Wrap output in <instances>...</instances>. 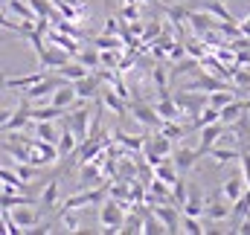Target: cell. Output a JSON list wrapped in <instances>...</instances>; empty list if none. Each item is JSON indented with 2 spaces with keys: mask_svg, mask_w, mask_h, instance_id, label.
Listing matches in <instances>:
<instances>
[{
  "mask_svg": "<svg viewBox=\"0 0 250 235\" xmlns=\"http://www.w3.org/2000/svg\"><path fill=\"white\" fill-rule=\"evenodd\" d=\"M172 99H175V105L181 108V117L187 114V117H198L204 108H207V93H201V90H189V87H181L178 93H172Z\"/></svg>",
  "mask_w": 250,
  "mask_h": 235,
  "instance_id": "cell-1",
  "label": "cell"
},
{
  "mask_svg": "<svg viewBox=\"0 0 250 235\" xmlns=\"http://www.w3.org/2000/svg\"><path fill=\"white\" fill-rule=\"evenodd\" d=\"M125 206L120 200H105L99 206V224H102V233H120L125 221Z\"/></svg>",
  "mask_w": 250,
  "mask_h": 235,
  "instance_id": "cell-2",
  "label": "cell"
},
{
  "mask_svg": "<svg viewBox=\"0 0 250 235\" xmlns=\"http://www.w3.org/2000/svg\"><path fill=\"white\" fill-rule=\"evenodd\" d=\"M67 78H62L59 73L56 76H44L41 81H35L32 87H26V93H23V99L29 102V105H38V102H44V99H50L53 96V90L59 87V84H64Z\"/></svg>",
  "mask_w": 250,
  "mask_h": 235,
  "instance_id": "cell-3",
  "label": "cell"
},
{
  "mask_svg": "<svg viewBox=\"0 0 250 235\" xmlns=\"http://www.w3.org/2000/svg\"><path fill=\"white\" fill-rule=\"evenodd\" d=\"M143 148H146V160H148L151 166H157L163 157H169V154H172V139L157 128V134H154V137H148V139L143 142Z\"/></svg>",
  "mask_w": 250,
  "mask_h": 235,
  "instance_id": "cell-4",
  "label": "cell"
},
{
  "mask_svg": "<svg viewBox=\"0 0 250 235\" xmlns=\"http://www.w3.org/2000/svg\"><path fill=\"white\" fill-rule=\"evenodd\" d=\"M230 212H233V206H230V200L224 197V192H221V189L209 192V200L204 203V218H209L212 224H221V221H227Z\"/></svg>",
  "mask_w": 250,
  "mask_h": 235,
  "instance_id": "cell-5",
  "label": "cell"
},
{
  "mask_svg": "<svg viewBox=\"0 0 250 235\" xmlns=\"http://www.w3.org/2000/svg\"><path fill=\"white\" fill-rule=\"evenodd\" d=\"M56 160H59V148L53 142H44V139L29 142V163L32 166H53Z\"/></svg>",
  "mask_w": 250,
  "mask_h": 235,
  "instance_id": "cell-6",
  "label": "cell"
},
{
  "mask_svg": "<svg viewBox=\"0 0 250 235\" xmlns=\"http://www.w3.org/2000/svg\"><path fill=\"white\" fill-rule=\"evenodd\" d=\"M128 111H131V117L137 119L140 125H146V128H160V125H163V119L154 111V105H146L143 99H134V102L128 105Z\"/></svg>",
  "mask_w": 250,
  "mask_h": 235,
  "instance_id": "cell-7",
  "label": "cell"
},
{
  "mask_svg": "<svg viewBox=\"0 0 250 235\" xmlns=\"http://www.w3.org/2000/svg\"><path fill=\"white\" fill-rule=\"evenodd\" d=\"M73 87H76V96H79L82 102H90V99H99V93H102V78H99L96 73H87V76L76 78Z\"/></svg>",
  "mask_w": 250,
  "mask_h": 235,
  "instance_id": "cell-8",
  "label": "cell"
},
{
  "mask_svg": "<svg viewBox=\"0 0 250 235\" xmlns=\"http://www.w3.org/2000/svg\"><path fill=\"white\" fill-rule=\"evenodd\" d=\"M151 212L157 215V221L166 227V233H181V209L175 203H154Z\"/></svg>",
  "mask_w": 250,
  "mask_h": 235,
  "instance_id": "cell-9",
  "label": "cell"
},
{
  "mask_svg": "<svg viewBox=\"0 0 250 235\" xmlns=\"http://www.w3.org/2000/svg\"><path fill=\"white\" fill-rule=\"evenodd\" d=\"M12 221L21 227V233H32L38 224H41V218H38V212L32 209V203H21V206H12Z\"/></svg>",
  "mask_w": 250,
  "mask_h": 235,
  "instance_id": "cell-10",
  "label": "cell"
},
{
  "mask_svg": "<svg viewBox=\"0 0 250 235\" xmlns=\"http://www.w3.org/2000/svg\"><path fill=\"white\" fill-rule=\"evenodd\" d=\"M105 195H108V189H90V192H79V195H70V197H64L62 203V212L64 209H82V206H87V203H102L105 200Z\"/></svg>",
  "mask_w": 250,
  "mask_h": 235,
  "instance_id": "cell-11",
  "label": "cell"
},
{
  "mask_svg": "<svg viewBox=\"0 0 250 235\" xmlns=\"http://www.w3.org/2000/svg\"><path fill=\"white\" fill-rule=\"evenodd\" d=\"M187 23H189V29H192L195 35H204V32L215 29V23H218V20H212V15H209L207 9H189Z\"/></svg>",
  "mask_w": 250,
  "mask_h": 235,
  "instance_id": "cell-12",
  "label": "cell"
},
{
  "mask_svg": "<svg viewBox=\"0 0 250 235\" xmlns=\"http://www.w3.org/2000/svg\"><path fill=\"white\" fill-rule=\"evenodd\" d=\"M248 111H250V102H245V99H233V102H227V105L218 111V122H221V125H233L236 119H242Z\"/></svg>",
  "mask_w": 250,
  "mask_h": 235,
  "instance_id": "cell-13",
  "label": "cell"
},
{
  "mask_svg": "<svg viewBox=\"0 0 250 235\" xmlns=\"http://www.w3.org/2000/svg\"><path fill=\"white\" fill-rule=\"evenodd\" d=\"M76 87H73V81H64L59 84L56 90H53V96H50V105H56V108H64V111H70L73 105H76Z\"/></svg>",
  "mask_w": 250,
  "mask_h": 235,
  "instance_id": "cell-14",
  "label": "cell"
},
{
  "mask_svg": "<svg viewBox=\"0 0 250 235\" xmlns=\"http://www.w3.org/2000/svg\"><path fill=\"white\" fill-rule=\"evenodd\" d=\"M221 131H224V125H221V122H209V125H204V128H201V142H198V154H201V157H204L215 142H218Z\"/></svg>",
  "mask_w": 250,
  "mask_h": 235,
  "instance_id": "cell-15",
  "label": "cell"
},
{
  "mask_svg": "<svg viewBox=\"0 0 250 235\" xmlns=\"http://www.w3.org/2000/svg\"><path fill=\"white\" fill-rule=\"evenodd\" d=\"M29 122H32V119H29V102H26V99H21V108H18V111H12L9 122H6L0 131H6V134H12V131H23Z\"/></svg>",
  "mask_w": 250,
  "mask_h": 235,
  "instance_id": "cell-16",
  "label": "cell"
},
{
  "mask_svg": "<svg viewBox=\"0 0 250 235\" xmlns=\"http://www.w3.org/2000/svg\"><path fill=\"white\" fill-rule=\"evenodd\" d=\"M198 148H189V145H181L175 154H172V160H175V166H178V172L181 175H187L189 169H195V163H198Z\"/></svg>",
  "mask_w": 250,
  "mask_h": 235,
  "instance_id": "cell-17",
  "label": "cell"
},
{
  "mask_svg": "<svg viewBox=\"0 0 250 235\" xmlns=\"http://www.w3.org/2000/svg\"><path fill=\"white\" fill-rule=\"evenodd\" d=\"M38 59H41V67H53V70H56V67H62V64H67V61L73 59V56H70L67 50H62V47L50 44V47H47V50H44V53H41Z\"/></svg>",
  "mask_w": 250,
  "mask_h": 235,
  "instance_id": "cell-18",
  "label": "cell"
},
{
  "mask_svg": "<svg viewBox=\"0 0 250 235\" xmlns=\"http://www.w3.org/2000/svg\"><path fill=\"white\" fill-rule=\"evenodd\" d=\"M207 154H209L218 166H224V163H239V160H242V148H233V145L227 148V145H218V142H215Z\"/></svg>",
  "mask_w": 250,
  "mask_h": 235,
  "instance_id": "cell-19",
  "label": "cell"
},
{
  "mask_svg": "<svg viewBox=\"0 0 250 235\" xmlns=\"http://www.w3.org/2000/svg\"><path fill=\"white\" fill-rule=\"evenodd\" d=\"M187 87H189V90H204V93H212V90L227 87V84H224V78H218V76H212V73H204V76H198L195 81H189Z\"/></svg>",
  "mask_w": 250,
  "mask_h": 235,
  "instance_id": "cell-20",
  "label": "cell"
},
{
  "mask_svg": "<svg viewBox=\"0 0 250 235\" xmlns=\"http://www.w3.org/2000/svg\"><path fill=\"white\" fill-rule=\"evenodd\" d=\"M76 145H79V137L73 134V128L64 122V131L59 134V142H56V148H59V157H70L73 151H76Z\"/></svg>",
  "mask_w": 250,
  "mask_h": 235,
  "instance_id": "cell-21",
  "label": "cell"
},
{
  "mask_svg": "<svg viewBox=\"0 0 250 235\" xmlns=\"http://www.w3.org/2000/svg\"><path fill=\"white\" fill-rule=\"evenodd\" d=\"M248 189V183H245V175H233L227 177L224 183H221V192H224V197L233 203V200H239V195Z\"/></svg>",
  "mask_w": 250,
  "mask_h": 235,
  "instance_id": "cell-22",
  "label": "cell"
},
{
  "mask_svg": "<svg viewBox=\"0 0 250 235\" xmlns=\"http://www.w3.org/2000/svg\"><path fill=\"white\" fill-rule=\"evenodd\" d=\"M64 108H56V105H47V108H29V119L32 122H56V119H64Z\"/></svg>",
  "mask_w": 250,
  "mask_h": 235,
  "instance_id": "cell-23",
  "label": "cell"
},
{
  "mask_svg": "<svg viewBox=\"0 0 250 235\" xmlns=\"http://www.w3.org/2000/svg\"><path fill=\"white\" fill-rule=\"evenodd\" d=\"M56 73L62 76V78H67V81H76V78H82V76H87L90 70L82 64V61H67V64H62V67H56Z\"/></svg>",
  "mask_w": 250,
  "mask_h": 235,
  "instance_id": "cell-24",
  "label": "cell"
},
{
  "mask_svg": "<svg viewBox=\"0 0 250 235\" xmlns=\"http://www.w3.org/2000/svg\"><path fill=\"white\" fill-rule=\"evenodd\" d=\"M154 111L160 114V119H178V117H181V108L175 105L172 93H163V96H160V102L154 105Z\"/></svg>",
  "mask_w": 250,
  "mask_h": 235,
  "instance_id": "cell-25",
  "label": "cell"
},
{
  "mask_svg": "<svg viewBox=\"0 0 250 235\" xmlns=\"http://www.w3.org/2000/svg\"><path fill=\"white\" fill-rule=\"evenodd\" d=\"M181 209H184V215L201 218V215H204V195H201L198 189H192V192H189V197H187V203H184Z\"/></svg>",
  "mask_w": 250,
  "mask_h": 235,
  "instance_id": "cell-26",
  "label": "cell"
},
{
  "mask_svg": "<svg viewBox=\"0 0 250 235\" xmlns=\"http://www.w3.org/2000/svg\"><path fill=\"white\" fill-rule=\"evenodd\" d=\"M59 134H62V131H59L53 122H35V137H38V139L56 145V142H59Z\"/></svg>",
  "mask_w": 250,
  "mask_h": 235,
  "instance_id": "cell-27",
  "label": "cell"
},
{
  "mask_svg": "<svg viewBox=\"0 0 250 235\" xmlns=\"http://www.w3.org/2000/svg\"><path fill=\"white\" fill-rule=\"evenodd\" d=\"M236 96H233V90H227V87H218V90H212V93H207V105H212V108H224L227 102H233Z\"/></svg>",
  "mask_w": 250,
  "mask_h": 235,
  "instance_id": "cell-28",
  "label": "cell"
},
{
  "mask_svg": "<svg viewBox=\"0 0 250 235\" xmlns=\"http://www.w3.org/2000/svg\"><path fill=\"white\" fill-rule=\"evenodd\" d=\"M114 139H117L120 145H125L128 151H143V142H146L143 137H131V134H125V131H120V128L114 131Z\"/></svg>",
  "mask_w": 250,
  "mask_h": 235,
  "instance_id": "cell-29",
  "label": "cell"
},
{
  "mask_svg": "<svg viewBox=\"0 0 250 235\" xmlns=\"http://www.w3.org/2000/svg\"><path fill=\"white\" fill-rule=\"evenodd\" d=\"M44 209H53L56 203H59V180H50L47 183V189L41 192V200H38Z\"/></svg>",
  "mask_w": 250,
  "mask_h": 235,
  "instance_id": "cell-30",
  "label": "cell"
},
{
  "mask_svg": "<svg viewBox=\"0 0 250 235\" xmlns=\"http://www.w3.org/2000/svg\"><path fill=\"white\" fill-rule=\"evenodd\" d=\"M209 122H218V108H212V105H207L198 117L192 119V125L189 128H195V131H201L204 125H209Z\"/></svg>",
  "mask_w": 250,
  "mask_h": 235,
  "instance_id": "cell-31",
  "label": "cell"
},
{
  "mask_svg": "<svg viewBox=\"0 0 250 235\" xmlns=\"http://www.w3.org/2000/svg\"><path fill=\"white\" fill-rule=\"evenodd\" d=\"M93 47L96 50H123L125 47V41L123 38H117V35H99V38H93Z\"/></svg>",
  "mask_w": 250,
  "mask_h": 235,
  "instance_id": "cell-32",
  "label": "cell"
},
{
  "mask_svg": "<svg viewBox=\"0 0 250 235\" xmlns=\"http://www.w3.org/2000/svg\"><path fill=\"white\" fill-rule=\"evenodd\" d=\"M73 59L82 61L87 70H96V67H102V61H99V50H79Z\"/></svg>",
  "mask_w": 250,
  "mask_h": 235,
  "instance_id": "cell-33",
  "label": "cell"
},
{
  "mask_svg": "<svg viewBox=\"0 0 250 235\" xmlns=\"http://www.w3.org/2000/svg\"><path fill=\"white\" fill-rule=\"evenodd\" d=\"M187 197H189V189H187V180L184 177H178L175 183H172V200H175V206L181 209L184 203H187Z\"/></svg>",
  "mask_w": 250,
  "mask_h": 235,
  "instance_id": "cell-34",
  "label": "cell"
},
{
  "mask_svg": "<svg viewBox=\"0 0 250 235\" xmlns=\"http://www.w3.org/2000/svg\"><path fill=\"white\" fill-rule=\"evenodd\" d=\"M143 233L146 235H157V233H166V227L157 221L154 212H143Z\"/></svg>",
  "mask_w": 250,
  "mask_h": 235,
  "instance_id": "cell-35",
  "label": "cell"
},
{
  "mask_svg": "<svg viewBox=\"0 0 250 235\" xmlns=\"http://www.w3.org/2000/svg\"><path fill=\"white\" fill-rule=\"evenodd\" d=\"M204 9H207V12H209L212 18H218V20H236V18L230 15V9H227V6H224L221 0H209V3L204 6Z\"/></svg>",
  "mask_w": 250,
  "mask_h": 235,
  "instance_id": "cell-36",
  "label": "cell"
},
{
  "mask_svg": "<svg viewBox=\"0 0 250 235\" xmlns=\"http://www.w3.org/2000/svg\"><path fill=\"white\" fill-rule=\"evenodd\" d=\"M160 32H163V23H160V20H146V23H143V35H140V41H143V44H151Z\"/></svg>",
  "mask_w": 250,
  "mask_h": 235,
  "instance_id": "cell-37",
  "label": "cell"
},
{
  "mask_svg": "<svg viewBox=\"0 0 250 235\" xmlns=\"http://www.w3.org/2000/svg\"><path fill=\"white\" fill-rule=\"evenodd\" d=\"M160 131L169 137V139H178V137H184L189 128H184V125H178L175 119H163V125H160Z\"/></svg>",
  "mask_w": 250,
  "mask_h": 235,
  "instance_id": "cell-38",
  "label": "cell"
},
{
  "mask_svg": "<svg viewBox=\"0 0 250 235\" xmlns=\"http://www.w3.org/2000/svg\"><path fill=\"white\" fill-rule=\"evenodd\" d=\"M184 47H187V56H192V59H201L207 50H204V38H184Z\"/></svg>",
  "mask_w": 250,
  "mask_h": 235,
  "instance_id": "cell-39",
  "label": "cell"
},
{
  "mask_svg": "<svg viewBox=\"0 0 250 235\" xmlns=\"http://www.w3.org/2000/svg\"><path fill=\"white\" fill-rule=\"evenodd\" d=\"M15 172H18V177L23 183H32L38 177V166H32V163H15Z\"/></svg>",
  "mask_w": 250,
  "mask_h": 235,
  "instance_id": "cell-40",
  "label": "cell"
},
{
  "mask_svg": "<svg viewBox=\"0 0 250 235\" xmlns=\"http://www.w3.org/2000/svg\"><path fill=\"white\" fill-rule=\"evenodd\" d=\"M230 78H233L236 87H250V73L242 64H233V76H230Z\"/></svg>",
  "mask_w": 250,
  "mask_h": 235,
  "instance_id": "cell-41",
  "label": "cell"
},
{
  "mask_svg": "<svg viewBox=\"0 0 250 235\" xmlns=\"http://www.w3.org/2000/svg\"><path fill=\"white\" fill-rule=\"evenodd\" d=\"M120 233H143V218L140 215H125Z\"/></svg>",
  "mask_w": 250,
  "mask_h": 235,
  "instance_id": "cell-42",
  "label": "cell"
},
{
  "mask_svg": "<svg viewBox=\"0 0 250 235\" xmlns=\"http://www.w3.org/2000/svg\"><path fill=\"white\" fill-rule=\"evenodd\" d=\"M184 233H189V235H201L204 233V227H201V221L198 218H192V215H184Z\"/></svg>",
  "mask_w": 250,
  "mask_h": 235,
  "instance_id": "cell-43",
  "label": "cell"
},
{
  "mask_svg": "<svg viewBox=\"0 0 250 235\" xmlns=\"http://www.w3.org/2000/svg\"><path fill=\"white\" fill-rule=\"evenodd\" d=\"M128 195H131V189H128L125 183L111 186V197H114V200H123V203H128Z\"/></svg>",
  "mask_w": 250,
  "mask_h": 235,
  "instance_id": "cell-44",
  "label": "cell"
},
{
  "mask_svg": "<svg viewBox=\"0 0 250 235\" xmlns=\"http://www.w3.org/2000/svg\"><path fill=\"white\" fill-rule=\"evenodd\" d=\"M120 29H123V23L117 18H105V26H102L105 35H120Z\"/></svg>",
  "mask_w": 250,
  "mask_h": 235,
  "instance_id": "cell-45",
  "label": "cell"
},
{
  "mask_svg": "<svg viewBox=\"0 0 250 235\" xmlns=\"http://www.w3.org/2000/svg\"><path fill=\"white\" fill-rule=\"evenodd\" d=\"M123 20H140V9L137 6H123Z\"/></svg>",
  "mask_w": 250,
  "mask_h": 235,
  "instance_id": "cell-46",
  "label": "cell"
},
{
  "mask_svg": "<svg viewBox=\"0 0 250 235\" xmlns=\"http://www.w3.org/2000/svg\"><path fill=\"white\" fill-rule=\"evenodd\" d=\"M239 29H242V35H248V38H250V12L239 20Z\"/></svg>",
  "mask_w": 250,
  "mask_h": 235,
  "instance_id": "cell-47",
  "label": "cell"
},
{
  "mask_svg": "<svg viewBox=\"0 0 250 235\" xmlns=\"http://www.w3.org/2000/svg\"><path fill=\"white\" fill-rule=\"evenodd\" d=\"M9 117H12V111H9V108H0V128L9 122Z\"/></svg>",
  "mask_w": 250,
  "mask_h": 235,
  "instance_id": "cell-48",
  "label": "cell"
},
{
  "mask_svg": "<svg viewBox=\"0 0 250 235\" xmlns=\"http://www.w3.org/2000/svg\"><path fill=\"white\" fill-rule=\"evenodd\" d=\"M146 3H151V6H160V9H163V6H169L172 0H146Z\"/></svg>",
  "mask_w": 250,
  "mask_h": 235,
  "instance_id": "cell-49",
  "label": "cell"
},
{
  "mask_svg": "<svg viewBox=\"0 0 250 235\" xmlns=\"http://www.w3.org/2000/svg\"><path fill=\"white\" fill-rule=\"evenodd\" d=\"M123 3H128V6H140L143 0H123Z\"/></svg>",
  "mask_w": 250,
  "mask_h": 235,
  "instance_id": "cell-50",
  "label": "cell"
},
{
  "mask_svg": "<svg viewBox=\"0 0 250 235\" xmlns=\"http://www.w3.org/2000/svg\"><path fill=\"white\" fill-rule=\"evenodd\" d=\"M221 3H227V0H221Z\"/></svg>",
  "mask_w": 250,
  "mask_h": 235,
  "instance_id": "cell-51",
  "label": "cell"
},
{
  "mask_svg": "<svg viewBox=\"0 0 250 235\" xmlns=\"http://www.w3.org/2000/svg\"><path fill=\"white\" fill-rule=\"evenodd\" d=\"M248 119H250V114H248Z\"/></svg>",
  "mask_w": 250,
  "mask_h": 235,
  "instance_id": "cell-52",
  "label": "cell"
}]
</instances>
